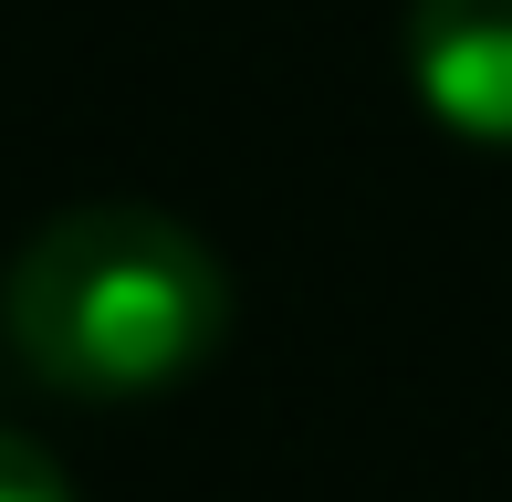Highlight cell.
<instances>
[{
	"mask_svg": "<svg viewBox=\"0 0 512 502\" xmlns=\"http://www.w3.org/2000/svg\"><path fill=\"white\" fill-rule=\"evenodd\" d=\"M0 325L11 356L63 398H147L230 335V272L189 220L105 199L21 241Z\"/></svg>",
	"mask_w": 512,
	"mask_h": 502,
	"instance_id": "6da1fadb",
	"label": "cell"
},
{
	"mask_svg": "<svg viewBox=\"0 0 512 502\" xmlns=\"http://www.w3.org/2000/svg\"><path fill=\"white\" fill-rule=\"evenodd\" d=\"M408 74L439 126L512 147V0H408Z\"/></svg>",
	"mask_w": 512,
	"mask_h": 502,
	"instance_id": "7a4b0ae2",
	"label": "cell"
},
{
	"mask_svg": "<svg viewBox=\"0 0 512 502\" xmlns=\"http://www.w3.org/2000/svg\"><path fill=\"white\" fill-rule=\"evenodd\" d=\"M0 502H74V482L53 471V450H42V440L0 429Z\"/></svg>",
	"mask_w": 512,
	"mask_h": 502,
	"instance_id": "3957f363",
	"label": "cell"
}]
</instances>
